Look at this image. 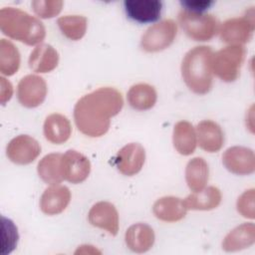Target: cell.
<instances>
[{"instance_id":"cell-1","label":"cell","mask_w":255,"mask_h":255,"mask_svg":"<svg viewBox=\"0 0 255 255\" xmlns=\"http://www.w3.org/2000/svg\"><path fill=\"white\" fill-rule=\"evenodd\" d=\"M124 106L122 93L115 88H99L83 96L75 105L74 120L78 129L85 135L99 137L110 128L111 119Z\"/></svg>"},{"instance_id":"cell-2","label":"cell","mask_w":255,"mask_h":255,"mask_svg":"<svg viewBox=\"0 0 255 255\" xmlns=\"http://www.w3.org/2000/svg\"><path fill=\"white\" fill-rule=\"evenodd\" d=\"M212 57L210 47L196 46L182 59V79L188 89L197 95H205L212 88Z\"/></svg>"},{"instance_id":"cell-3","label":"cell","mask_w":255,"mask_h":255,"mask_svg":"<svg viewBox=\"0 0 255 255\" xmlns=\"http://www.w3.org/2000/svg\"><path fill=\"white\" fill-rule=\"evenodd\" d=\"M0 29L9 38L30 46L40 44L46 36V29L38 18L13 7L0 10Z\"/></svg>"},{"instance_id":"cell-4","label":"cell","mask_w":255,"mask_h":255,"mask_svg":"<svg viewBox=\"0 0 255 255\" xmlns=\"http://www.w3.org/2000/svg\"><path fill=\"white\" fill-rule=\"evenodd\" d=\"M245 54L242 45H230L213 53L212 72L224 82H234L239 77Z\"/></svg>"},{"instance_id":"cell-5","label":"cell","mask_w":255,"mask_h":255,"mask_svg":"<svg viewBox=\"0 0 255 255\" xmlns=\"http://www.w3.org/2000/svg\"><path fill=\"white\" fill-rule=\"evenodd\" d=\"M178 21L185 34L194 41H209L219 30L217 19L210 14L182 9L178 13Z\"/></svg>"},{"instance_id":"cell-6","label":"cell","mask_w":255,"mask_h":255,"mask_svg":"<svg viewBox=\"0 0 255 255\" xmlns=\"http://www.w3.org/2000/svg\"><path fill=\"white\" fill-rule=\"evenodd\" d=\"M176 34V23L171 19L162 20L144 32L140 39V47L148 53L162 51L173 43Z\"/></svg>"},{"instance_id":"cell-7","label":"cell","mask_w":255,"mask_h":255,"mask_svg":"<svg viewBox=\"0 0 255 255\" xmlns=\"http://www.w3.org/2000/svg\"><path fill=\"white\" fill-rule=\"evenodd\" d=\"M254 23V10L250 9L243 17L226 20L219 28L220 38L230 45H242L252 38Z\"/></svg>"},{"instance_id":"cell-8","label":"cell","mask_w":255,"mask_h":255,"mask_svg":"<svg viewBox=\"0 0 255 255\" xmlns=\"http://www.w3.org/2000/svg\"><path fill=\"white\" fill-rule=\"evenodd\" d=\"M48 92L45 80L37 75H27L20 80L17 86L19 103L26 108H36L46 99Z\"/></svg>"},{"instance_id":"cell-9","label":"cell","mask_w":255,"mask_h":255,"mask_svg":"<svg viewBox=\"0 0 255 255\" xmlns=\"http://www.w3.org/2000/svg\"><path fill=\"white\" fill-rule=\"evenodd\" d=\"M41 153L40 143L28 134H20L12 138L6 147L8 158L16 164H29Z\"/></svg>"},{"instance_id":"cell-10","label":"cell","mask_w":255,"mask_h":255,"mask_svg":"<svg viewBox=\"0 0 255 255\" xmlns=\"http://www.w3.org/2000/svg\"><path fill=\"white\" fill-rule=\"evenodd\" d=\"M145 161V150L140 143L130 142L123 146L114 158L118 170L127 176L138 173Z\"/></svg>"},{"instance_id":"cell-11","label":"cell","mask_w":255,"mask_h":255,"mask_svg":"<svg viewBox=\"0 0 255 255\" xmlns=\"http://www.w3.org/2000/svg\"><path fill=\"white\" fill-rule=\"evenodd\" d=\"M61 168L63 178L77 184L85 181L91 172V162L83 153L69 149L62 154Z\"/></svg>"},{"instance_id":"cell-12","label":"cell","mask_w":255,"mask_h":255,"mask_svg":"<svg viewBox=\"0 0 255 255\" xmlns=\"http://www.w3.org/2000/svg\"><path fill=\"white\" fill-rule=\"evenodd\" d=\"M222 162L227 170L238 175L251 174L255 170V155L251 148L231 146L222 155Z\"/></svg>"},{"instance_id":"cell-13","label":"cell","mask_w":255,"mask_h":255,"mask_svg":"<svg viewBox=\"0 0 255 255\" xmlns=\"http://www.w3.org/2000/svg\"><path fill=\"white\" fill-rule=\"evenodd\" d=\"M88 220L93 226L104 229L113 236L119 231V213L111 202L100 201L94 204L89 211Z\"/></svg>"},{"instance_id":"cell-14","label":"cell","mask_w":255,"mask_h":255,"mask_svg":"<svg viewBox=\"0 0 255 255\" xmlns=\"http://www.w3.org/2000/svg\"><path fill=\"white\" fill-rule=\"evenodd\" d=\"M127 16L137 23H152L160 18L162 2L158 0H126Z\"/></svg>"},{"instance_id":"cell-15","label":"cell","mask_w":255,"mask_h":255,"mask_svg":"<svg viewBox=\"0 0 255 255\" xmlns=\"http://www.w3.org/2000/svg\"><path fill=\"white\" fill-rule=\"evenodd\" d=\"M70 201V189L64 185L53 184L41 195L40 208L47 215H57L67 208Z\"/></svg>"},{"instance_id":"cell-16","label":"cell","mask_w":255,"mask_h":255,"mask_svg":"<svg viewBox=\"0 0 255 255\" xmlns=\"http://www.w3.org/2000/svg\"><path fill=\"white\" fill-rule=\"evenodd\" d=\"M195 132L197 143L207 152H216L224 144V132L221 127L213 121H201L197 125Z\"/></svg>"},{"instance_id":"cell-17","label":"cell","mask_w":255,"mask_h":255,"mask_svg":"<svg viewBox=\"0 0 255 255\" xmlns=\"http://www.w3.org/2000/svg\"><path fill=\"white\" fill-rule=\"evenodd\" d=\"M153 229L145 223H135L129 226L125 235L127 246L133 252L143 253L148 251L154 243Z\"/></svg>"},{"instance_id":"cell-18","label":"cell","mask_w":255,"mask_h":255,"mask_svg":"<svg viewBox=\"0 0 255 255\" xmlns=\"http://www.w3.org/2000/svg\"><path fill=\"white\" fill-rule=\"evenodd\" d=\"M187 208L181 198L175 196H164L157 199L152 206L154 216L164 222H176L186 214Z\"/></svg>"},{"instance_id":"cell-19","label":"cell","mask_w":255,"mask_h":255,"mask_svg":"<svg viewBox=\"0 0 255 255\" xmlns=\"http://www.w3.org/2000/svg\"><path fill=\"white\" fill-rule=\"evenodd\" d=\"M45 138L55 144H61L67 141L72 133V126L70 121L61 114L49 115L43 126Z\"/></svg>"},{"instance_id":"cell-20","label":"cell","mask_w":255,"mask_h":255,"mask_svg":"<svg viewBox=\"0 0 255 255\" xmlns=\"http://www.w3.org/2000/svg\"><path fill=\"white\" fill-rule=\"evenodd\" d=\"M29 67L36 73H49L59 63V54L49 44H39L30 54Z\"/></svg>"},{"instance_id":"cell-21","label":"cell","mask_w":255,"mask_h":255,"mask_svg":"<svg viewBox=\"0 0 255 255\" xmlns=\"http://www.w3.org/2000/svg\"><path fill=\"white\" fill-rule=\"evenodd\" d=\"M255 241L254 223H243L232 229L223 239L222 248L227 252L242 250Z\"/></svg>"},{"instance_id":"cell-22","label":"cell","mask_w":255,"mask_h":255,"mask_svg":"<svg viewBox=\"0 0 255 255\" xmlns=\"http://www.w3.org/2000/svg\"><path fill=\"white\" fill-rule=\"evenodd\" d=\"M173 146L176 151L182 155L193 153L196 148L197 138L193 126L186 121H180L175 124L172 132Z\"/></svg>"},{"instance_id":"cell-23","label":"cell","mask_w":255,"mask_h":255,"mask_svg":"<svg viewBox=\"0 0 255 255\" xmlns=\"http://www.w3.org/2000/svg\"><path fill=\"white\" fill-rule=\"evenodd\" d=\"M221 198V192L217 187L208 186L189 194L183 201L187 210H211L220 204Z\"/></svg>"},{"instance_id":"cell-24","label":"cell","mask_w":255,"mask_h":255,"mask_svg":"<svg viewBox=\"0 0 255 255\" xmlns=\"http://www.w3.org/2000/svg\"><path fill=\"white\" fill-rule=\"evenodd\" d=\"M157 99L155 89L145 83L131 86L128 92V102L136 111H147L151 109Z\"/></svg>"},{"instance_id":"cell-25","label":"cell","mask_w":255,"mask_h":255,"mask_svg":"<svg viewBox=\"0 0 255 255\" xmlns=\"http://www.w3.org/2000/svg\"><path fill=\"white\" fill-rule=\"evenodd\" d=\"M209 167L202 157L190 159L185 167V180L189 189L193 192L203 189L208 181Z\"/></svg>"},{"instance_id":"cell-26","label":"cell","mask_w":255,"mask_h":255,"mask_svg":"<svg viewBox=\"0 0 255 255\" xmlns=\"http://www.w3.org/2000/svg\"><path fill=\"white\" fill-rule=\"evenodd\" d=\"M61 153H49L38 163L37 171L40 178L48 184H59L64 179L61 168Z\"/></svg>"},{"instance_id":"cell-27","label":"cell","mask_w":255,"mask_h":255,"mask_svg":"<svg viewBox=\"0 0 255 255\" xmlns=\"http://www.w3.org/2000/svg\"><path fill=\"white\" fill-rule=\"evenodd\" d=\"M57 24L64 36L70 40L78 41L86 34L88 20L82 15H66L60 17Z\"/></svg>"},{"instance_id":"cell-28","label":"cell","mask_w":255,"mask_h":255,"mask_svg":"<svg viewBox=\"0 0 255 255\" xmlns=\"http://www.w3.org/2000/svg\"><path fill=\"white\" fill-rule=\"evenodd\" d=\"M20 66V53L13 43L0 40V72L4 76L14 75Z\"/></svg>"},{"instance_id":"cell-29","label":"cell","mask_w":255,"mask_h":255,"mask_svg":"<svg viewBox=\"0 0 255 255\" xmlns=\"http://www.w3.org/2000/svg\"><path fill=\"white\" fill-rule=\"evenodd\" d=\"M31 5L38 17L48 19L55 17L61 12L64 2L61 0H36Z\"/></svg>"},{"instance_id":"cell-30","label":"cell","mask_w":255,"mask_h":255,"mask_svg":"<svg viewBox=\"0 0 255 255\" xmlns=\"http://www.w3.org/2000/svg\"><path fill=\"white\" fill-rule=\"evenodd\" d=\"M254 189H248L244 191L237 200V211L246 218H254Z\"/></svg>"},{"instance_id":"cell-31","label":"cell","mask_w":255,"mask_h":255,"mask_svg":"<svg viewBox=\"0 0 255 255\" xmlns=\"http://www.w3.org/2000/svg\"><path fill=\"white\" fill-rule=\"evenodd\" d=\"M214 2L212 1H181L180 4L182 6V9L195 12V13H203L205 10H207Z\"/></svg>"},{"instance_id":"cell-32","label":"cell","mask_w":255,"mask_h":255,"mask_svg":"<svg viewBox=\"0 0 255 255\" xmlns=\"http://www.w3.org/2000/svg\"><path fill=\"white\" fill-rule=\"evenodd\" d=\"M0 101L1 104L4 105L7 101L11 99L13 95V87L11 83L4 77L0 78Z\"/></svg>"}]
</instances>
